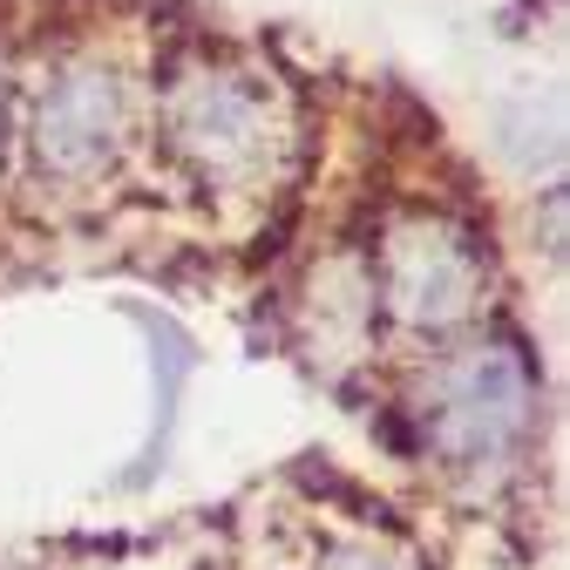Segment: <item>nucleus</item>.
<instances>
[{"mask_svg": "<svg viewBox=\"0 0 570 570\" xmlns=\"http://www.w3.org/2000/svg\"><path fill=\"white\" fill-rule=\"evenodd\" d=\"M164 150L190 170L197 190L245 197L278 164V102L265 76L238 61H184L157 102Z\"/></svg>", "mask_w": 570, "mask_h": 570, "instance_id": "nucleus-2", "label": "nucleus"}, {"mask_svg": "<svg viewBox=\"0 0 570 570\" xmlns=\"http://www.w3.org/2000/svg\"><path fill=\"white\" fill-rule=\"evenodd\" d=\"M320 570H394V563H387L374 543H340V550H333Z\"/></svg>", "mask_w": 570, "mask_h": 570, "instance_id": "nucleus-5", "label": "nucleus"}, {"mask_svg": "<svg viewBox=\"0 0 570 570\" xmlns=\"http://www.w3.org/2000/svg\"><path fill=\"white\" fill-rule=\"evenodd\" d=\"M129 136H136L129 76L102 55H82V61H61L55 82L41 89L35 122H28V150H35V170L48 184L82 190L122 164Z\"/></svg>", "mask_w": 570, "mask_h": 570, "instance_id": "nucleus-4", "label": "nucleus"}, {"mask_svg": "<svg viewBox=\"0 0 570 570\" xmlns=\"http://www.w3.org/2000/svg\"><path fill=\"white\" fill-rule=\"evenodd\" d=\"M489 293V258L469 225L442 210H414L387 225L381 258H374V299L394 326L407 333H455L482 313Z\"/></svg>", "mask_w": 570, "mask_h": 570, "instance_id": "nucleus-3", "label": "nucleus"}, {"mask_svg": "<svg viewBox=\"0 0 570 570\" xmlns=\"http://www.w3.org/2000/svg\"><path fill=\"white\" fill-rule=\"evenodd\" d=\"M8 129H14V102H8V76H0V157H8Z\"/></svg>", "mask_w": 570, "mask_h": 570, "instance_id": "nucleus-6", "label": "nucleus"}, {"mask_svg": "<svg viewBox=\"0 0 570 570\" xmlns=\"http://www.w3.org/2000/svg\"><path fill=\"white\" fill-rule=\"evenodd\" d=\"M421 449L449 475L495 482L510 475L537 435V374L517 340H475L442 353L421 381Z\"/></svg>", "mask_w": 570, "mask_h": 570, "instance_id": "nucleus-1", "label": "nucleus"}]
</instances>
